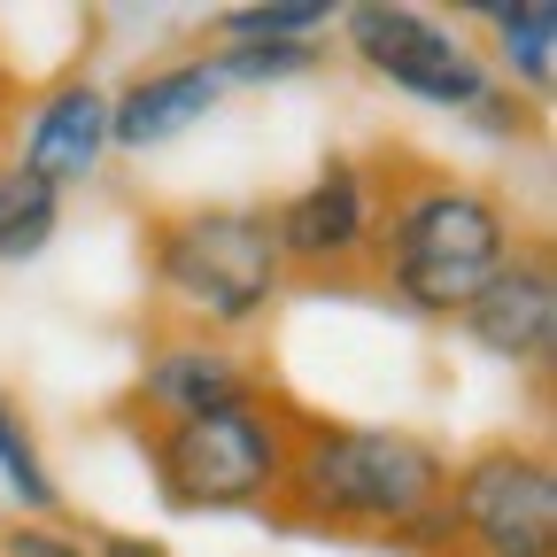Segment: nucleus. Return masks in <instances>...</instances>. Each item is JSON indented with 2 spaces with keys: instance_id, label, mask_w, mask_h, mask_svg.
I'll return each mask as SVG.
<instances>
[{
  "instance_id": "nucleus-1",
  "label": "nucleus",
  "mask_w": 557,
  "mask_h": 557,
  "mask_svg": "<svg viewBox=\"0 0 557 557\" xmlns=\"http://www.w3.org/2000/svg\"><path fill=\"white\" fill-rule=\"evenodd\" d=\"M449 487V457L418 434L395 426H325V418H295L287 480H278V511L302 527H341V534H380L403 542Z\"/></svg>"
},
{
  "instance_id": "nucleus-2",
  "label": "nucleus",
  "mask_w": 557,
  "mask_h": 557,
  "mask_svg": "<svg viewBox=\"0 0 557 557\" xmlns=\"http://www.w3.org/2000/svg\"><path fill=\"white\" fill-rule=\"evenodd\" d=\"M504 256H511V225L496 194H480L465 178L418 171L395 201H380L372 263L387 278V295L418 318H465Z\"/></svg>"
},
{
  "instance_id": "nucleus-3",
  "label": "nucleus",
  "mask_w": 557,
  "mask_h": 557,
  "mask_svg": "<svg viewBox=\"0 0 557 557\" xmlns=\"http://www.w3.org/2000/svg\"><path fill=\"white\" fill-rule=\"evenodd\" d=\"M148 271L218 341V333L248 325L256 310H271L287 256H278L271 209H178V218L148 225Z\"/></svg>"
},
{
  "instance_id": "nucleus-4",
  "label": "nucleus",
  "mask_w": 557,
  "mask_h": 557,
  "mask_svg": "<svg viewBox=\"0 0 557 557\" xmlns=\"http://www.w3.org/2000/svg\"><path fill=\"white\" fill-rule=\"evenodd\" d=\"M287 449H295V410H278L271 395L148 434L156 496L171 511H256V504H271L278 480H287Z\"/></svg>"
},
{
  "instance_id": "nucleus-5",
  "label": "nucleus",
  "mask_w": 557,
  "mask_h": 557,
  "mask_svg": "<svg viewBox=\"0 0 557 557\" xmlns=\"http://www.w3.org/2000/svg\"><path fill=\"white\" fill-rule=\"evenodd\" d=\"M442 557H557V465L480 449L442 487Z\"/></svg>"
},
{
  "instance_id": "nucleus-6",
  "label": "nucleus",
  "mask_w": 557,
  "mask_h": 557,
  "mask_svg": "<svg viewBox=\"0 0 557 557\" xmlns=\"http://www.w3.org/2000/svg\"><path fill=\"white\" fill-rule=\"evenodd\" d=\"M348 47H357L364 70H380L387 86L418 94V101H442V109H487V70L465 54L457 32H442L426 9H387V0H364V9L341 16Z\"/></svg>"
},
{
  "instance_id": "nucleus-7",
  "label": "nucleus",
  "mask_w": 557,
  "mask_h": 557,
  "mask_svg": "<svg viewBox=\"0 0 557 557\" xmlns=\"http://www.w3.org/2000/svg\"><path fill=\"white\" fill-rule=\"evenodd\" d=\"M457 325L504 364H549V348H557V271H549V248H511Z\"/></svg>"
},
{
  "instance_id": "nucleus-8",
  "label": "nucleus",
  "mask_w": 557,
  "mask_h": 557,
  "mask_svg": "<svg viewBox=\"0 0 557 557\" xmlns=\"http://www.w3.org/2000/svg\"><path fill=\"white\" fill-rule=\"evenodd\" d=\"M372 225H380V194L348 156H333L295 201L271 209V233L287 263H348L372 248Z\"/></svg>"
},
{
  "instance_id": "nucleus-9",
  "label": "nucleus",
  "mask_w": 557,
  "mask_h": 557,
  "mask_svg": "<svg viewBox=\"0 0 557 557\" xmlns=\"http://www.w3.org/2000/svg\"><path fill=\"white\" fill-rule=\"evenodd\" d=\"M263 380L233 357L225 341H209V333H186V341H163L148 372H139V410H148V434L156 426H186V418H209V410H240L256 403Z\"/></svg>"
},
{
  "instance_id": "nucleus-10",
  "label": "nucleus",
  "mask_w": 557,
  "mask_h": 557,
  "mask_svg": "<svg viewBox=\"0 0 557 557\" xmlns=\"http://www.w3.org/2000/svg\"><path fill=\"white\" fill-rule=\"evenodd\" d=\"M218 94H225V78H218V62H209V54L148 70V78L124 86V101H109V148L148 156V148H163V139L194 132L209 109H218Z\"/></svg>"
},
{
  "instance_id": "nucleus-11",
  "label": "nucleus",
  "mask_w": 557,
  "mask_h": 557,
  "mask_svg": "<svg viewBox=\"0 0 557 557\" xmlns=\"http://www.w3.org/2000/svg\"><path fill=\"white\" fill-rule=\"evenodd\" d=\"M101 156H109V94L101 86H54L32 109V124H24V156L16 163L62 194L70 178H86Z\"/></svg>"
},
{
  "instance_id": "nucleus-12",
  "label": "nucleus",
  "mask_w": 557,
  "mask_h": 557,
  "mask_svg": "<svg viewBox=\"0 0 557 557\" xmlns=\"http://www.w3.org/2000/svg\"><path fill=\"white\" fill-rule=\"evenodd\" d=\"M54 218H62V194L47 178H32L24 163L0 171V263H24L54 240Z\"/></svg>"
},
{
  "instance_id": "nucleus-13",
  "label": "nucleus",
  "mask_w": 557,
  "mask_h": 557,
  "mask_svg": "<svg viewBox=\"0 0 557 557\" xmlns=\"http://www.w3.org/2000/svg\"><path fill=\"white\" fill-rule=\"evenodd\" d=\"M504 24V62L519 70L527 94H549L557 86V9L549 0H527V9H487Z\"/></svg>"
},
{
  "instance_id": "nucleus-14",
  "label": "nucleus",
  "mask_w": 557,
  "mask_h": 557,
  "mask_svg": "<svg viewBox=\"0 0 557 557\" xmlns=\"http://www.w3.org/2000/svg\"><path fill=\"white\" fill-rule=\"evenodd\" d=\"M318 24H333L325 0H256V9H225V16H218L225 47H256V39H310Z\"/></svg>"
},
{
  "instance_id": "nucleus-15",
  "label": "nucleus",
  "mask_w": 557,
  "mask_h": 557,
  "mask_svg": "<svg viewBox=\"0 0 557 557\" xmlns=\"http://www.w3.org/2000/svg\"><path fill=\"white\" fill-rule=\"evenodd\" d=\"M0 480L24 496V511H54V504H62L54 480H47V465H39V442H32V426L16 418L9 395H0Z\"/></svg>"
},
{
  "instance_id": "nucleus-16",
  "label": "nucleus",
  "mask_w": 557,
  "mask_h": 557,
  "mask_svg": "<svg viewBox=\"0 0 557 557\" xmlns=\"http://www.w3.org/2000/svg\"><path fill=\"white\" fill-rule=\"evenodd\" d=\"M218 62V78H240V86H278V78H302V70L318 62L310 39H256V47H225L209 54Z\"/></svg>"
},
{
  "instance_id": "nucleus-17",
  "label": "nucleus",
  "mask_w": 557,
  "mask_h": 557,
  "mask_svg": "<svg viewBox=\"0 0 557 557\" xmlns=\"http://www.w3.org/2000/svg\"><path fill=\"white\" fill-rule=\"evenodd\" d=\"M0 557H86L70 534H54V527H9L0 534Z\"/></svg>"
},
{
  "instance_id": "nucleus-18",
  "label": "nucleus",
  "mask_w": 557,
  "mask_h": 557,
  "mask_svg": "<svg viewBox=\"0 0 557 557\" xmlns=\"http://www.w3.org/2000/svg\"><path fill=\"white\" fill-rule=\"evenodd\" d=\"M101 557H171L163 542H148V534H109L101 542Z\"/></svg>"
}]
</instances>
